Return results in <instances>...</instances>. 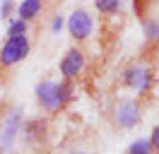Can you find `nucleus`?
I'll return each instance as SVG.
<instances>
[{"label": "nucleus", "instance_id": "nucleus-16", "mask_svg": "<svg viewBox=\"0 0 159 154\" xmlns=\"http://www.w3.org/2000/svg\"><path fill=\"white\" fill-rule=\"evenodd\" d=\"M140 2H142V0H135V7H138V5H140Z\"/></svg>", "mask_w": 159, "mask_h": 154}, {"label": "nucleus", "instance_id": "nucleus-17", "mask_svg": "<svg viewBox=\"0 0 159 154\" xmlns=\"http://www.w3.org/2000/svg\"><path fill=\"white\" fill-rule=\"evenodd\" d=\"M72 154H84V152H72Z\"/></svg>", "mask_w": 159, "mask_h": 154}, {"label": "nucleus", "instance_id": "nucleus-9", "mask_svg": "<svg viewBox=\"0 0 159 154\" xmlns=\"http://www.w3.org/2000/svg\"><path fill=\"white\" fill-rule=\"evenodd\" d=\"M125 154H154V152H152V147H149V140H138V142H133L128 147Z\"/></svg>", "mask_w": 159, "mask_h": 154}, {"label": "nucleus", "instance_id": "nucleus-7", "mask_svg": "<svg viewBox=\"0 0 159 154\" xmlns=\"http://www.w3.org/2000/svg\"><path fill=\"white\" fill-rule=\"evenodd\" d=\"M142 72H145V70H142V67H138V65L128 67V70H125V75H123V84L135 89V87H138V82H140V77H142Z\"/></svg>", "mask_w": 159, "mask_h": 154}, {"label": "nucleus", "instance_id": "nucleus-5", "mask_svg": "<svg viewBox=\"0 0 159 154\" xmlns=\"http://www.w3.org/2000/svg\"><path fill=\"white\" fill-rule=\"evenodd\" d=\"M82 67H84V56H82V51L80 48H70L65 58L60 60V75L65 77V79H75V77L82 72Z\"/></svg>", "mask_w": 159, "mask_h": 154}, {"label": "nucleus", "instance_id": "nucleus-12", "mask_svg": "<svg viewBox=\"0 0 159 154\" xmlns=\"http://www.w3.org/2000/svg\"><path fill=\"white\" fill-rule=\"evenodd\" d=\"M149 147H152V152H159V125L152 128V135H149Z\"/></svg>", "mask_w": 159, "mask_h": 154}, {"label": "nucleus", "instance_id": "nucleus-1", "mask_svg": "<svg viewBox=\"0 0 159 154\" xmlns=\"http://www.w3.org/2000/svg\"><path fill=\"white\" fill-rule=\"evenodd\" d=\"M29 56V38L27 36H12L7 38L2 48H0V72L10 70L17 63H22L24 58Z\"/></svg>", "mask_w": 159, "mask_h": 154}, {"label": "nucleus", "instance_id": "nucleus-10", "mask_svg": "<svg viewBox=\"0 0 159 154\" xmlns=\"http://www.w3.org/2000/svg\"><path fill=\"white\" fill-rule=\"evenodd\" d=\"M7 36H27V22L24 19H17V22H12L10 29H7Z\"/></svg>", "mask_w": 159, "mask_h": 154}, {"label": "nucleus", "instance_id": "nucleus-18", "mask_svg": "<svg viewBox=\"0 0 159 154\" xmlns=\"http://www.w3.org/2000/svg\"><path fill=\"white\" fill-rule=\"evenodd\" d=\"M154 154H159V152H154Z\"/></svg>", "mask_w": 159, "mask_h": 154}, {"label": "nucleus", "instance_id": "nucleus-13", "mask_svg": "<svg viewBox=\"0 0 159 154\" xmlns=\"http://www.w3.org/2000/svg\"><path fill=\"white\" fill-rule=\"evenodd\" d=\"M10 12H12V0H5V2H2V7H0V17L7 19V17H10Z\"/></svg>", "mask_w": 159, "mask_h": 154}, {"label": "nucleus", "instance_id": "nucleus-8", "mask_svg": "<svg viewBox=\"0 0 159 154\" xmlns=\"http://www.w3.org/2000/svg\"><path fill=\"white\" fill-rule=\"evenodd\" d=\"M94 5L101 15H113L120 10V0H94Z\"/></svg>", "mask_w": 159, "mask_h": 154}, {"label": "nucleus", "instance_id": "nucleus-2", "mask_svg": "<svg viewBox=\"0 0 159 154\" xmlns=\"http://www.w3.org/2000/svg\"><path fill=\"white\" fill-rule=\"evenodd\" d=\"M36 99H39L41 108L48 111V113H56L65 106L60 99V84H56V82H39L36 84Z\"/></svg>", "mask_w": 159, "mask_h": 154}, {"label": "nucleus", "instance_id": "nucleus-4", "mask_svg": "<svg viewBox=\"0 0 159 154\" xmlns=\"http://www.w3.org/2000/svg\"><path fill=\"white\" fill-rule=\"evenodd\" d=\"M116 123H118V128H135V125L140 123V106L138 101H133V99H123V101H118V106H116Z\"/></svg>", "mask_w": 159, "mask_h": 154}, {"label": "nucleus", "instance_id": "nucleus-15", "mask_svg": "<svg viewBox=\"0 0 159 154\" xmlns=\"http://www.w3.org/2000/svg\"><path fill=\"white\" fill-rule=\"evenodd\" d=\"M5 111H7V106H2V104H0V120L5 118Z\"/></svg>", "mask_w": 159, "mask_h": 154}, {"label": "nucleus", "instance_id": "nucleus-11", "mask_svg": "<svg viewBox=\"0 0 159 154\" xmlns=\"http://www.w3.org/2000/svg\"><path fill=\"white\" fill-rule=\"evenodd\" d=\"M145 34H147V38H159V22H154V19L145 22Z\"/></svg>", "mask_w": 159, "mask_h": 154}, {"label": "nucleus", "instance_id": "nucleus-6", "mask_svg": "<svg viewBox=\"0 0 159 154\" xmlns=\"http://www.w3.org/2000/svg\"><path fill=\"white\" fill-rule=\"evenodd\" d=\"M39 12H41V0H22V5L17 7V15H20V19H24V22L34 19Z\"/></svg>", "mask_w": 159, "mask_h": 154}, {"label": "nucleus", "instance_id": "nucleus-14", "mask_svg": "<svg viewBox=\"0 0 159 154\" xmlns=\"http://www.w3.org/2000/svg\"><path fill=\"white\" fill-rule=\"evenodd\" d=\"M60 27H63V17H56V22H53V31H60Z\"/></svg>", "mask_w": 159, "mask_h": 154}, {"label": "nucleus", "instance_id": "nucleus-3", "mask_svg": "<svg viewBox=\"0 0 159 154\" xmlns=\"http://www.w3.org/2000/svg\"><path fill=\"white\" fill-rule=\"evenodd\" d=\"M92 27H94V22H92L87 10H75L68 19V31L75 41H84L92 34Z\"/></svg>", "mask_w": 159, "mask_h": 154}]
</instances>
